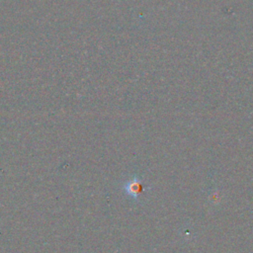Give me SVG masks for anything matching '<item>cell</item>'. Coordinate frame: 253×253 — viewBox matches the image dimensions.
Wrapping results in <instances>:
<instances>
[{
    "instance_id": "obj_1",
    "label": "cell",
    "mask_w": 253,
    "mask_h": 253,
    "mask_svg": "<svg viewBox=\"0 0 253 253\" xmlns=\"http://www.w3.org/2000/svg\"><path fill=\"white\" fill-rule=\"evenodd\" d=\"M124 190L131 198L137 199L138 196L143 192L144 188L142 181L137 177H133L124 185Z\"/></svg>"
}]
</instances>
